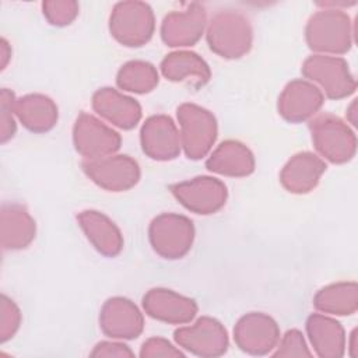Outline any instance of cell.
<instances>
[{"label":"cell","instance_id":"cell-1","mask_svg":"<svg viewBox=\"0 0 358 358\" xmlns=\"http://www.w3.org/2000/svg\"><path fill=\"white\" fill-rule=\"evenodd\" d=\"M207 42L210 49L222 57H241L252 46L250 24L236 11L218 13L208 25Z\"/></svg>","mask_w":358,"mask_h":358},{"label":"cell","instance_id":"cell-2","mask_svg":"<svg viewBox=\"0 0 358 358\" xmlns=\"http://www.w3.org/2000/svg\"><path fill=\"white\" fill-rule=\"evenodd\" d=\"M180 126V143L186 155L192 159L203 158L213 147L217 137V122L213 113L194 103H183L178 108Z\"/></svg>","mask_w":358,"mask_h":358},{"label":"cell","instance_id":"cell-3","mask_svg":"<svg viewBox=\"0 0 358 358\" xmlns=\"http://www.w3.org/2000/svg\"><path fill=\"white\" fill-rule=\"evenodd\" d=\"M148 236L152 249L159 256L165 259H180L192 248L194 228L187 217L165 213L152 220Z\"/></svg>","mask_w":358,"mask_h":358},{"label":"cell","instance_id":"cell-4","mask_svg":"<svg viewBox=\"0 0 358 358\" xmlns=\"http://www.w3.org/2000/svg\"><path fill=\"white\" fill-rule=\"evenodd\" d=\"M110 34L124 46H141L154 32V15L141 1L117 3L109 20Z\"/></svg>","mask_w":358,"mask_h":358},{"label":"cell","instance_id":"cell-5","mask_svg":"<svg viewBox=\"0 0 358 358\" xmlns=\"http://www.w3.org/2000/svg\"><path fill=\"white\" fill-rule=\"evenodd\" d=\"M312 140L326 159L341 164L350 161L357 148V140L350 127L336 116L320 115L310 122Z\"/></svg>","mask_w":358,"mask_h":358},{"label":"cell","instance_id":"cell-6","mask_svg":"<svg viewBox=\"0 0 358 358\" xmlns=\"http://www.w3.org/2000/svg\"><path fill=\"white\" fill-rule=\"evenodd\" d=\"M306 42L312 50L344 53L351 46L350 21L340 10L316 13L306 27Z\"/></svg>","mask_w":358,"mask_h":358},{"label":"cell","instance_id":"cell-7","mask_svg":"<svg viewBox=\"0 0 358 358\" xmlns=\"http://www.w3.org/2000/svg\"><path fill=\"white\" fill-rule=\"evenodd\" d=\"M302 74L316 81L329 98H344L355 91V80L341 57L315 55L305 60Z\"/></svg>","mask_w":358,"mask_h":358},{"label":"cell","instance_id":"cell-8","mask_svg":"<svg viewBox=\"0 0 358 358\" xmlns=\"http://www.w3.org/2000/svg\"><path fill=\"white\" fill-rule=\"evenodd\" d=\"M73 141L85 159H99L113 155L120 147V136L88 113H81L73 129Z\"/></svg>","mask_w":358,"mask_h":358},{"label":"cell","instance_id":"cell-9","mask_svg":"<svg viewBox=\"0 0 358 358\" xmlns=\"http://www.w3.org/2000/svg\"><path fill=\"white\" fill-rule=\"evenodd\" d=\"M83 171L99 187L109 192H123L133 187L140 179L138 164L129 155H109L84 161Z\"/></svg>","mask_w":358,"mask_h":358},{"label":"cell","instance_id":"cell-10","mask_svg":"<svg viewBox=\"0 0 358 358\" xmlns=\"http://www.w3.org/2000/svg\"><path fill=\"white\" fill-rule=\"evenodd\" d=\"M175 341L185 350L199 357H220L228 350L225 327L215 319L203 316L194 324L179 327Z\"/></svg>","mask_w":358,"mask_h":358},{"label":"cell","instance_id":"cell-11","mask_svg":"<svg viewBox=\"0 0 358 358\" xmlns=\"http://www.w3.org/2000/svg\"><path fill=\"white\" fill-rule=\"evenodd\" d=\"M173 196L187 210L196 214H213L218 211L227 200V186L210 176H197L192 180L171 186Z\"/></svg>","mask_w":358,"mask_h":358},{"label":"cell","instance_id":"cell-12","mask_svg":"<svg viewBox=\"0 0 358 358\" xmlns=\"http://www.w3.org/2000/svg\"><path fill=\"white\" fill-rule=\"evenodd\" d=\"M234 340L242 351L252 355H264L277 345L280 330L273 317L252 312L238 320L234 329Z\"/></svg>","mask_w":358,"mask_h":358},{"label":"cell","instance_id":"cell-13","mask_svg":"<svg viewBox=\"0 0 358 358\" xmlns=\"http://www.w3.org/2000/svg\"><path fill=\"white\" fill-rule=\"evenodd\" d=\"M180 134L169 116L155 115L141 127L143 151L152 159H173L180 152Z\"/></svg>","mask_w":358,"mask_h":358},{"label":"cell","instance_id":"cell-14","mask_svg":"<svg viewBox=\"0 0 358 358\" xmlns=\"http://www.w3.org/2000/svg\"><path fill=\"white\" fill-rule=\"evenodd\" d=\"M102 331L112 338H136L143 331L144 320L137 306L126 298H110L99 315Z\"/></svg>","mask_w":358,"mask_h":358},{"label":"cell","instance_id":"cell-15","mask_svg":"<svg viewBox=\"0 0 358 358\" xmlns=\"http://www.w3.org/2000/svg\"><path fill=\"white\" fill-rule=\"evenodd\" d=\"M143 306L151 317L173 324L187 323L197 313L193 299L165 288L150 289L143 298Z\"/></svg>","mask_w":358,"mask_h":358},{"label":"cell","instance_id":"cell-16","mask_svg":"<svg viewBox=\"0 0 358 358\" xmlns=\"http://www.w3.org/2000/svg\"><path fill=\"white\" fill-rule=\"evenodd\" d=\"M204 25L206 13L203 6L192 3L187 10L175 11L165 17L161 36L168 46H190L200 39Z\"/></svg>","mask_w":358,"mask_h":358},{"label":"cell","instance_id":"cell-17","mask_svg":"<svg viewBox=\"0 0 358 358\" xmlns=\"http://www.w3.org/2000/svg\"><path fill=\"white\" fill-rule=\"evenodd\" d=\"M322 105L323 94L316 85L305 80H294L280 95L278 112L289 122H303L312 117Z\"/></svg>","mask_w":358,"mask_h":358},{"label":"cell","instance_id":"cell-18","mask_svg":"<svg viewBox=\"0 0 358 358\" xmlns=\"http://www.w3.org/2000/svg\"><path fill=\"white\" fill-rule=\"evenodd\" d=\"M92 108L99 116L124 130L133 129L141 117L138 102L113 88L98 90L92 96Z\"/></svg>","mask_w":358,"mask_h":358},{"label":"cell","instance_id":"cell-19","mask_svg":"<svg viewBox=\"0 0 358 358\" xmlns=\"http://www.w3.org/2000/svg\"><path fill=\"white\" fill-rule=\"evenodd\" d=\"M77 221L88 241L99 253L108 257L120 253L123 248L122 234L106 215L95 210H85L77 215Z\"/></svg>","mask_w":358,"mask_h":358},{"label":"cell","instance_id":"cell-20","mask_svg":"<svg viewBox=\"0 0 358 358\" xmlns=\"http://www.w3.org/2000/svg\"><path fill=\"white\" fill-rule=\"evenodd\" d=\"M324 171L326 164L322 158L312 152H299L285 164L280 180L291 193H308L317 185Z\"/></svg>","mask_w":358,"mask_h":358},{"label":"cell","instance_id":"cell-21","mask_svg":"<svg viewBox=\"0 0 358 358\" xmlns=\"http://www.w3.org/2000/svg\"><path fill=\"white\" fill-rule=\"evenodd\" d=\"M1 246L6 250L27 248L35 238V221L25 207L10 203L1 206L0 213Z\"/></svg>","mask_w":358,"mask_h":358},{"label":"cell","instance_id":"cell-22","mask_svg":"<svg viewBox=\"0 0 358 358\" xmlns=\"http://www.w3.org/2000/svg\"><path fill=\"white\" fill-rule=\"evenodd\" d=\"M206 166L208 171L225 176H248L255 169V158L245 144L227 140L213 151Z\"/></svg>","mask_w":358,"mask_h":358},{"label":"cell","instance_id":"cell-23","mask_svg":"<svg viewBox=\"0 0 358 358\" xmlns=\"http://www.w3.org/2000/svg\"><path fill=\"white\" fill-rule=\"evenodd\" d=\"M306 330L316 354L322 358H338L344 354L345 337L337 320L323 315H310L306 320Z\"/></svg>","mask_w":358,"mask_h":358},{"label":"cell","instance_id":"cell-24","mask_svg":"<svg viewBox=\"0 0 358 358\" xmlns=\"http://www.w3.org/2000/svg\"><path fill=\"white\" fill-rule=\"evenodd\" d=\"M14 112L20 122L35 133L48 131L57 122L56 103L42 94H29L15 99Z\"/></svg>","mask_w":358,"mask_h":358},{"label":"cell","instance_id":"cell-25","mask_svg":"<svg viewBox=\"0 0 358 358\" xmlns=\"http://www.w3.org/2000/svg\"><path fill=\"white\" fill-rule=\"evenodd\" d=\"M162 74L171 81H192L194 87H203L210 80L208 64L193 52H175L161 63Z\"/></svg>","mask_w":358,"mask_h":358},{"label":"cell","instance_id":"cell-26","mask_svg":"<svg viewBox=\"0 0 358 358\" xmlns=\"http://www.w3.org/2000/svg\"><path fill=\"white\" fill-rule=\"evenodd\" d=\"M313 303L320 312L331 315H351L357 310V284H331L316 294Z\"/></svg>","mask_w":358,"mask_h":358},{"label":"cell","instance_id":"cell-27","mask_svg":"<svg viewBox=\"0 0 358 358\" xmlns=\"http://www.w3.org/2000/svg\"><path fill=\"white\" fill-rule=\"evenodd\" d=\"M116 83L119 88L136 94H145L158 84V73L151 63L133 60L122 66Z\"/></svg>","mask_w":358,"mask_h":358},{"label":"cell","instance_id":"cell-28","mask_svg":"<svg viewBox=\"0 0 358 358\" xmlns=\"http://www.w3.org/2000/svg\"><path fill=\"white\" fill-rule=\"evenodd\" d=\"M21 313L18 306L4 294L0 298V341L6 343L18 330Z\"/></svg>","mask_w":358,"mask_h":358},{"label":"cell","instance_id":"cell-29","mask_svg":"<svg viewBox=\"0 0 358 358\" xmlns=\"http://www.w3.org/2000/svg\"><path fill=\"white\" fill-rule=\"evenodd\" d=\"M42 8L48 21L59 27L70 24L78 13L76 1H43Z\"/></svg>","mask_w":358,"mask_h":358},{"label":"cell","instance_id":"cell-30","mask_svg":"<svg viewBox=\"0 0 358 358\" xmlns=\"http://www.w3.org/2000/svg\"><path fill=\"white\" fill-rule=\"evenodd\" d=\"M14 105H15V98L14 94L7 90L3 88L0 92V137H1V143H6L7 140H10L14 134H15V120H14Z\"/></svg>","mask_w":358,"mask_h":358},{"label":"cell","instance_id":"cell-31","mask_svg":"<svg viewBox=\"0 0 358 358\" xmlns=\"http://www.w3.org/2000/svg\"><path fill=\"white\" fill-rule=\"evenodd\" d=\"M312 352L308 350L306 343L299 330H288L280 341L278 350L274 357H310Z\"/></svg>","mask_w":358,"mask_h":358},{"label":"cell","instance_id":"cell-32","mask_svg":"<svg viewBox=\"0 0 358 358\" xmlns=\"http://www.w3.org/2000/svg\"><path fill=\"white\" fill-rule=\"evenodd\" d=\"M140 357L143 358H154V357H183V352L175 348L165 338L154 337L148 338L140 351Z\"/></svg>","mask_w":358,"mask_h":358},{"label":"cell","instance_id":"cell-33","mask_svg":"<svg viewBox=\"0 0 358 358\" xmlns=\"http://www.w3.org/2000/svg\"><path fill=\"white\" fill-rule=\"evenodd\" d=\"M91 357H133V351L120 343L102 341L95 345Z\"/></svg>","mask_w":358,"mask_h":358},{"label":"cell","instance_id":"cell-34","mask_svg":"<svg viewBox=\"0 0 358 358\" xmlns=\"http://www.w3.org/2000/svg\"><path fill=\"white\" fill-rule=\"evenodd\" d=\"M0 55H1V69H6V64L11 56V49L4 38L0 41Z\"/></svg>","mask_w":358,"mask_h":358},{"label":"cell","instance_id":"cell-35","mask_svg":"<svg viewBox=\"0 0 358 358\" xmlns=\"http://www.w3.org/2000/svg\"><path fill=\"white\" fill-rule=\"evenodd\" d=\"M357 329L351 333V343H350V354L351 357H357Z\"/></svg>","mask_w":358,"mask_h":358},{"label":"cell","instance_id":"cell-36","mask_svg":"<svg viewBox=\"0 0 358 358\" xmlns=\"http://www.w3.org/2000/svg\"><path fill=\"white\" fill-rule=\"evenodd\" d=\"M348 119H350V122H351L352 124H357V123H355V101L351 103V106H350V109H348Z\"/></svg>","mask_w":358,"mask_h":358}]
</instances>
